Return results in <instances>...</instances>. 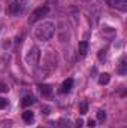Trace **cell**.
Here are the masks:
<instances>
[{
	"mask_svg": "<svg viewBox=\"0 0 127 128\" xmlns=\"http://www.w3.org/2000/svg\"><path fill=\"white\" fill-rule=\"evenodd\" d=\"M54 33H55V27L52 22H43L36 28V37L42 42H46L54 36Z\"/></svg>",
	"mask_w": 127,
	"mask_h": 128,
	"instance_id": "cell-1",
	"label": "cell"
},
{
	"mask_svg": "<svg viewBox=\"0 0 127 128\" xmlns=\"http://www.w3.org/2000/svg\"><path fill=\"white\" fill-rule=\"evenodd\" d=\"M39 60H40V49L37 46H32L30 51H29V54H27V57H26V61H27L29 66L36 67L39 64Z\"/></svg>",
	"mask_w": 127,
	"mask_h": 128,
	"instance_id": "cell-2",
	"label": "cell"
},
{
	"mask_svg": "<svg viewBox=\"0 0 127 128\" xmlns=\"http://www.w3.org/2000/svg\"><path fill=\"white\" fill-rule=\"evenodd\" d=\"M48 12H49V8H48V6L36 8V9L32 12V15L29 16V22H30V24H34V22H36V21H39L40 18L46 16V15H48Z\"/></svg>",
	"mask_w": 127,
	"mask_h": 128,
	"instance_id": "cell-3",
	"label": "cell"
},
{
	"mask_svg": "<svg viewBox=\"0 0 127 128\" xmlns=\"http://www.w3.org/2000/svg\"><path fill=\"white\" fill-rule=\"evenodd\" d=\"M115 34H117V30L112 28V27H103V28H102V36H103L105 39H108V40L114 39Z\"/></svg>",
	"mask_w": 127,
	"mask_h": 128,
	"instance_id": "cell-4",
	"label": "cell"
},
{
	"mask_svg": "<svg viewBox=\"0 0 127 128\" xmlns=\"http://www.w3.org/2000/svg\"><path fill=\"white\" fill-rule=\"evenodd\" d=\"M78 52H79L81 57H85V55H87V52H88V42H87V40L79 42V45H78Z\"/></svg>",
	"mask_w": 127,
	"mask_h": 128,
	"instance_id": "cell-5",
	"label": "cell"
},
{
	"mask_svg": "<svg viewBox=\"0 0 127 128\" xmlns=\"http://www.w3.org/2000/svg\"><path fill=\"white\" fill-rule=\"evenodd\" d=\"M23 6H24V4H21V0H17V2H14V3L9 6V12H11V14H20Z\"/></svg>",
	"mask_w": 127,
	"mask_h": 128,
	"instance_id": "cell-6",
	"label": "cell"
},
{
	"mask_svg": "<svg viewBox=\"0 0 127 128\" xmlns=\"http://www.w3.org/2000/svg\"><path fill=\"white\" fill-rule=\"evenodd\" d=\"M39 88H40V94L45 98H49V97L52 96V88L49 85H40Z\"/></svg>",
	"mask_w": 127,
	"mask_h": 128,
	"instance_id": "cell-7",
	"label": "cell"
},
{
	"mask_svg": "<svg viewBox=\"0 0 127 128\" xmlns=\"http://www.w3.org/2000/svg\"><path fill=\"white\" fill-rule=\"evenodd\" d=\"M72 86H73V79L69 78V79H66L63 84H61V90H60V91H61V92H69V91L72 90Z\"/></svg>",
	"mask_w": 127,
	"mask_h": 128,
	"instance_id": "cell-8",
	"label": "cell"
},
{
	"mask_svg": "<svg viewBox=\"0 0 127 128\" xmlns=\"http://www.w3.org/2000/svg\"><path fill=\"white\" fill-rule=\"evenodd\" d=\"M109 80H111V74H109V73H102V74L99 76V84H100V85H108Z\"/></svg>",
	"mask_w": 127,
	"mask_h": 128,
	"instance_id": "cell-9",
	"label": "cell"
},
{
	"mask_svg": "<svg viewBox=\"0 0 127 128\" xmlns=\"http://www.w3.org/2000/svg\"><path fill=\"white\" fill-rule=\"evenodd\" d=\"M23 119H24L26 124H32V121L34 119V115H33L32 110H26V112L23 113Z\"/></svg>",
	"mask_w": 127,
	"mask_h": 128,
	"instance_id": "cell-10",
	"label": "cell"
},
{
	"mask_svg": "<svg viewBox=\"0 0 127 128\" xmlns=\"http://www.w3.org/2000/svg\"><path fill=\"white\" fill-rule=\"evenodd\" d=\"M117 72H118V74H121V76L126 74V58H124V57L120 60V66H118Z\"/></svg>",
	"mask_w": 127,
	"mask_h": 128,
	"instance_id": "cell-11",
	"label": "cell"
},
{
	"mask_svg": "<svg viewBox=\"0 0 127 128\" xmlns=\"http://www.w3.org/2000/svg\"><path fill=\"white\" fill-rule=\"evenodd\" d=\"M33 103H34V97H33V96H26L24 98H23V101H21V104H23L24 107L32 106Z\"/></svg>",
	"mask_w": 127,
	"mask_h": 128,
	"instance_id": "cell-12",
	"label": "cell"
},
{
	"mask_svg": "<svg viewBox=\"0 0 127 128\" xmlns=\"http://www.w3.org/2000/svg\"><path fill=\"white\" fill-rule=\"evenodd\" d=\"M88 112V103L87 101H81L79 103V113L81 115H85Z\"/></svg>",
	"mask_w": 127,
	"mask_h": 128,
	"instance_id": "cell-13",
	"label": "cell"
},
{
	"mask_svg": "<svg viewBox=\"0 0 127 128\" xmlns=\"http://www.w3.org/2000/svg\"><path fill=\"white\" fill-rule=\"evenodd\" d=\"M106 49H100L99 51V54H97V58H99V61H105L106 60Z\"/></svg>",
	"mask_w": 127,
	"mask_h": 128,
	"instance_id": "cell-14",
	"label": "cell"
},
{
	"mask_svg": "<svg viewBox=\"0 0 127 128\" xmlns=\"http://www.w3.org/2000/svg\"><path fill=\"white\" fill-rule=\"evenodd\" d=\"M105 119H106V113H105V110H97V121L103 122Z\"/></svg>",
	"mask_w": 127,
	"mask_h": 128,
	"instance_id": "cell-15",
	"label": "cell"
},
{
	"mask_svg": "<svg viewBox=\"0 0 127 128\" xmlns=\"http://www.w3.org/2000/svg\"><path fill=\"white\" fill-rule=\"evenodd\" d=\"M12 125V121L11 119H6V121H2L0 122V128H9Z\"/></svg>",
	"mask_w": 127,
	"mask_h": 128,
	"instance_id": "cell-16",
	"label": "cell"
},
{
	"mask_svg": "<svg viewBox=\"0 0 127 128\" xmlns=\"http://www.w3.org/2000/svg\"><path fill=\"white\" fill-rule=\"evenodd\" d=\"M6 106H8V100H6V98H3V97H0V110H2V109H5Z\"/></svg>",
	"mask_w": 127,
	"mask_h": 128,
	"instance_id": "cell-17",
	"label": "cell"
},
{
	"mask_svg": "<svg viewBox=\"0 0 127 128\" xmlns=\"http://www.w3.org/2000/svg\"><path fill=\"white\" fill-rule=\"evenodd\" d=\"M9 91V86L6 84H0V92H8Z\"/></svg>",
	"mask_w": 127,
	"mask_h": 128,
	"instance_id": "cell-18",
	"label": "cell"
},
{
	"mask_svg": "<svg viewBox=\"0 0 127 128\" xmlns=\"http://www.w3.org/2000/svg\"><path fill=\"white\" fill-rule=\"evenodd\" d=\"M87 125H88L90 128H94L96 125H97V124H96V121H94V119H88V122H87Z\"/></svg>",
	"mask_w": 127,
	"mask_h": 128,
	"instance_id": "cell-19",
	"label": "cell"
},
{
	"mask_svg": "<svg viewBox=\"0 0 127 128\" xmlns=\"http://www.w3.org/2000/svg\"><path fill=\"white\" fill-rule=\"evenodd\" d=\"M82 125H84V122H82L81 119H78V121L75 122V128H82Z\"/></svg>",
	"mask_w": 127,
	"mask_h": 128,
	"instance_id": "cell-20",
	"label": "cell"
},
{
	"mask_svg": "<svg viewBox=\"0 0 127 128\" xmlns=\"http://www.w3.org/2000/svg\"><path fill=\"white\" fill-rule=\"evenodd\" d=\"M8 42H3V48H8L9 45H11V42H9V39H6Z\"/></svg>",
	"mask_w": 127,
	"mask_h": 128,
	"instance_id": "cell-21",
	"label": "cell"
},
{
	"mask_svg": "<svg viewBox=\"0 0 127 128\" xmlns=\"http://www.w3.org/2000/svg\"><path fill=\"white\" fill-rule=\"evenodd\" d=\"M105 2H108V0H105Z\"/></svg>",
	"mask_w": 127,
	"mask_h": 128,
	"instance_id": "cell-22",
	"label": "cell"
}]
</instances>
